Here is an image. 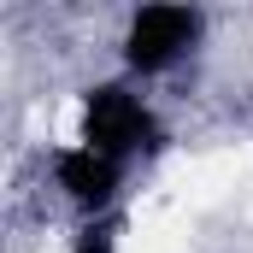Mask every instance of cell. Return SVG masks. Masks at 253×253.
<instances>
[{
    "mask_svg": "<svg viewBox=\"0 0 253 253\" xmlns=\"http://www.w3.org/2000/svg\"><path fill=\"white\" fill-rule=\"evenodd\" d=\"M206 42V6L200 0H135L118 30V59L124 77H171L200 53Z\"/></svg>",
    "mask_w": 253,
    "mask_h": 253,
    "instance_id": "1",
    "label": "cell"
},
{
    "mask_svg": "<svg viewBox=\"0 0 253 253\" xmlns=\"http://www.w3.org/2000/svg\"><path fill=\"white\" fill-rule=\"evenodd\" d=\"M65 253H124V212H94V218H77L71 248H65Z\"/></svg>",
    "mask_w": 253,
    "mask_h": 253,
    "instance_id": "4",
    "label": "cell"
},
{
    "mask_svg": "<svg viewBox=\"0 0 253 253\" xmlns=\"http://www.w3.org/2000/svg\"><path fill=\"white\" fill-rule=\"evenodd\" d=\"M77 135L124 165H141L165 147V118L153 112V100L135 88V77H106L88 83L77 100Z\"/></svg>",
    "mask_w": 253,
    "mask_h": 253,
    "instance_id": "2",
    "label": "cell"
},
{
    "mask_svg": "<svg viewBox=\"0 0 253 253\" xmlns=\"http://www.w3.org/2000/svg\"><path fill=\"white\" fill-rule=\"evenodd\" d=\"M47 177H53L59 200L77 218H94V212H118L129 165L112 159V153H100V147H88L83 135H71V141H59L47 153Z\"/></svg>",
    "mask_w": 253,
    "mask_h": 253,
    "instance_id": "3",
    "label": "cell"
}]
</instances>
